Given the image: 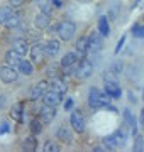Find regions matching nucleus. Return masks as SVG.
<instances>
[{
    "label": "nucleus",
    "instance_id": "f257e3e1",
    "mask_svg": "<svg viewBox=\"0 0 144 152\" xmlns=\"http://www.w3.org/2000/svg\"><path fill=\"white\" fill-rule=\"evenodd\" d=\"M88 103L92 108H102V107H107L109 103V96H107V93H100L97 88L93 90H90V96H88Z\"/></svg>",
    "mask_w": 144,
    "mask_h": 152
},
{
    "label": "nucleus",
    "instance_id": "f03ea898",
    "mask_svg": "<svg viewBox=\"0 0 144 152\" xmlns=\"http://www.w3.org/2000/svg\"><path fill=\"white\" fill-rule=\"evenodd\" d=\"M56 31H58V34H60V37L63 39V41H70V39H73V36L76 32V27H75L73 22L66 20V22H61Z\"/></svg>",
    "mask_w": 144,
    "mask_h": 152
},
{
    "label": "nucleus",
    "instance_id": "7ed1b4c3",
    "mask_svg": "<svg viewBox=\"0 0 144 152\" xmlns=\"http://www.w3.org/2000/svg\"><path fill=\"white\" fill-rule=\"evenodd\" d=\"M92 75H93V64L87 59L82 61L80 66L76 68V71H75V76L80 78V80H87V78H90Z\"/></svg>",
    "mask_w": 144,
    "mask_h": 152
},
{
    "label": "nucleus",
    "instance_id": "20e7f679",
    "mask_svg": "<svg viewBox=\"0 0 144 152\" xmlns=\"http://www.w3.org/2000/svg\"><path fill=\"white\" fill-rule=\"evenodd\" d=\"M0 80L4 83H14L17 80V69L9 64L0 68Z\"/></svg>",
    "mask_w": 144,
    "mask_h": 152
},
{
    "label": "nucleus",
    "instance_id": "39448f33",
    "mask_svg": "<svg viewBox=\"0 0 144 152\" xmlns=\"http://www.w3.org/2000/svg\"><path fill=\"white\" fill-rule=\"evenodd\" d=\"M48 91V83L46 81H39L36 83L32 86V90H31V100H39V98H43V95Z\"/></svg>",
    "mask_w": 144,
    "mask_h": 152
},
{
    "label": "nucleus",
    "instance_id": "423d86ee",
    "mask_svg": "<svg viewBox=\"0 0 144 152\" xmlns=\"http://www.w3.org/2000/svg\"><path fill=\"white\" fill-rule=\"evenodd\" d=\"M70 124H71V127L76 132L85 130V120H83V117L80 115V112H73L71 117H70Z\"/></svg>",
    "mask_w": 144,
    "mask_h": 152
},
{
    "label": "nucleus",
    "instance_id": "0eeeda50",
    "mask_svg": "<svg viewBox=\"0 0 144 152\" xmlns=\"http://www.w3.org/2000/svg\"><path fill=\"white\" fill-rule=\"evenodd\" d=\"M105 93L112 98H119L120 96V86L117 85L115 80H107L105 81Z\"/></svg>",
    "mask_w": 144,
    "mask_h": 152
},
{
    "label": "nucleus",
    "instance_id": "6e6552de",
    "mask_svg": "<svg viewBox=\"0 0 144 152\" xmlns=\"http://www.w3.org/2000/svg\"><path fill=\"white\" fill-rule=\"evenodd\" d=\"M43 100H44V105H51V107H56V105L61 103V93H56V91H46L43 95Z\"/></svg>",
    "mask_w": 144,
    "mask_h": 152
},
{
    "label": "nucleus",
    "instance_id": "1a4fd4ad",
    "mask_svg": "<svg viewBox=\"0 0 144 152\" xmlns=\"http://www.w3.org/2000/svg\"><path fill=\"white\" fill-rule=\"evenodd\" d=\"M56 117V107H51V105H44L41 108V120L44 124H49L53 122V118Z\"/></svg>",
    "mask_w": 144,
    "mask_h": 152
},
{
    "label": "nucleus",
    "instance_id": "9d476101",
    "mask_svg": "<svg viewBox=\"0 0 144 152\" xmlns=\"http://www.w3.org/2000/svg\"><path fill=\"white\" fill-rule=\"evenodd\" d=\"M49 20H51L49 14H48V12H41V14L36 15L34 24H36V27H37V29H46L48 26H49Z\"/></svg>",
    "mask_w": 144,
    "mask_h": 152
},
{
    "label": "nucleus",
    "instance_id": "9b49d317",
    "mask_svg": "<svg viewBox=\"0 0 144 152\" xmlns=\"http://www.w3.org/2000/svg\"><path fill=\"white\" fill-rule=\"evenodd\" d=\"M48 86H49L53 91L61 93V95H65V93H66V90H68L66 83L63 81V80H60V78H54V80H53L51 83H48Z\"/></svg>",
    "mask_w": 144,
    "mask_h": 152
},
{
    "label": "nucleus",
    "instance_id": "f8f14e48",
    "mask_svg": "<svg viewBox=\"0 0 144 152\" xmlns=\"http://www.w3.org/2000/svg\"><path fill=\"white\" fill-rule=\"evenodd\" d=\"M56 137H58L61 142H65V144H70V142L73 140V134H71V130L68 129L66 125H63V127H60V129H58Z\"/></svg>",
    "mask_w": 144,
    "mask_h": 152
},
{
    "label": "nucleus",
    "instance_id": "ddd939ff",
    "mask_svg": "<svg viewBox=\"0 0 144 152\" xmlns=\"http://www.w3.org/2000/svg\"><path fill=\"white\" fill-rule=\"evenodd\" d=\"M31 58H32L34 63H41L43 58H44V46L34 44L32 48H31Z\"/></svg>",
    "mask_w": 144,
    "mask_h": 152
},
{
    "label": "nucleus",
    "instance_id": "4468645a",
    "mask_svg": "<svg viewBox=\"0 0 144 152\" xmlns=\"http://www.w3.org/2000/svg\"><path fill=\"white\" fill-rule=\"evenodd\" d=\"M5 61H7V64L12 66V68H19V64H21L22 59H21V54L12 49V51H9V53L5 54Z\"/></svg>",
    "mask_w": 144,
    "mask_h": 152
},
{
    "label": "nucleus",
    "instance_id": "2eb2a0df",
    "mask_svg": "<svg viewBox=\"0 0 144 152\" xmlns=\"http://www.w3.org/2000/svg\"><path fill=\"white\" fill-rule=\"evenodd\" d=\"M58 53H60V42L56 39L48 41V44L44 46V54L46 56H56Z\"/></svg>",
    "mask_w": 144,
    "mask_h": 152
},
{
    "label": "nucleus",
    "instance_id": "dca6fc26",
    "mask_svg": "<svg viewBox=\"0 0 144 152\" xmlns=\"http://www.w3.org/2000/svg\"><path fill=\"white\" fill-rule=\"evenodd\" d=\"M88 49H92V51H98V49H102V37H100L97 32H92L88 37Z\"/></svg>",
    "mask_w": 144,
    "mask_h": 152
},
{
    "label": "nucleus",
    "instance_id": "f3484780",
    "mask_svg": "<svg viewBox=\"0 0 144 152\" xmlns=\"http://www.w3.org/2000/svg\"><path fill=\"white\" fill-rule=\"evenodd\" d=\"M80 56L82 54H76V53H66V54L63 56V59H61V64L65 66V68H70L80 59Z\"/></svg>",
    "mask_w": 144,
    "mask_h": 152
},
{
    "label": "nucleus",
    "instance_id": "a211bd4d",
    "mask_svg": "<svg viewBox=\"0 0 144 152\" xmlns=\"http://www.w3.org/2000/svg\"><path fill=\"white\" fill-rule=\"evenodd\" d=\"M12 49H14L15 53H19L21 56H26V53L29 51V46H27V42H26L24 39H15V41H14V48Z\"/></svg>",
    "mask_w": 144,
    "mask_h": 152
},
{
    "label": "nucleus",
    "instance_id": "6ab92c4d",
    "mask_svg": "<svg viewBox=\"0 0 144 152\" xmlns=\"http://www.w3.org/2000/svg\"><path fill=\"white\" fill-rule=\"evenodd\" d=\"M4 24L7 26V29H19V26H21V19H19V14H14V15H12L10 19H7Z\"/></svg>",
    "mask_w": 144,
    "mask_h": 152
},
{
    "label": "nucleus",
    "instance_id": "aec40b11",
    "mask_svg": "<svg viewBox=\"0 0 144 152\" xmlns=\"http://www.w3.org/2000/svg\"><path fill=\"white\" fill-rule=\"evenodd\" d=\"M22 108H24V103H17L10 112V117L15 118L17 122H22Z\"/></svg>",
    "mask_w": 144,
    "mask_h": 152
},
{
    "label": "nucleus",
    "instance_id": "412c9836",
    "mask_svg": "<svg viewBox=\"0 0 144 152\" xmlns=\"http://www.w3.org/2000/svg\"><path fill=\"white\" fill-rule=\"evenodd\" d=\"M19 69H21V73H22V75H26V76L32 75V71H34L32 63H29V61H21V64H19Z\"/></svg>",
    "mask_w": 144,
    "mask_h": 152
},
{
    "label": "nucleus",
    "instance_id": "4be33fe9",
    "mask_svg": "<svg viewBox=\"0 0 144 152\" xmlns=\"http://www.w3.org/2000/svg\"><path fill=\"white\" fill-rule=\"evenodd\" d=\"M14 15V10H12V7H2L0 9V24H4L7 19H10Z\"/></svg>",
    "mask_w": 144,
    "mask_h": 152
},
{
    "label": "nucleus",
    "instance_id": "5701e85b",
    "mask_svg": "<svg viewBox=\"0 0 144 152\" xmlns=\"http://www.w3.org/2000/svg\"><path fill=\"white\" fill-rule=\"evenodd\" d=\"M98 31H100V34H104V36H109L110 29H109V22H107V17H102V19L98 20Z\"/></svg>",
    "mask_w": 144,
    "mask_h": 152
},
{
    "label": "nucleus",
    "instance_id": "b1692460",
    "mask_svg": "<svg viewBox=\"0 0 144 152\" xmlns=\"http://www.w3.org/2000/svg\"><path fill=\"white\" fill-rule=\"evenodd\" d=\"M124 120H126V124H127L129 127L136 132V118L132 117V113H131L129 110H124Z\"/></svg>",
    "mask_w": 144,
    "mask_h": 152
},
{
    "label": "nucleus",
    "instance_id": "393cba45",
    "mask_svg": "<svg viewBox=\"0 0 144 152\" xmlns=\"http://www.w3.org/2000/svg\"><path fill=\"white\" fill-rule=\"evenodd\" d=\"M37 5L43 12H48L49 14L53 10V0H37Z\"/></svg>",
    "mask_w": 144,
    "mask_h": 152
},
{
    "label": "nucleus",
    "instance_id": "a878e982",
    "mask_svg": "<svg viewBox=\"0 0 144 152\" xmlns=\"http://www.w3.org/2000/svg\"><path fill=\"white\" fill-rule=\"evenodd\" d=\"M76 49H78V53H80V54H83L85 51H87V49H88V39L87 37H80L76 41Z\"/></svg>",
    "mask_w": 144,
    "mask_h": 152
},
{
    "label": "nucleus",
    "instance_id": "bb28decb",
    "mask_svg": "<svg viewBox=\"0 0 144 152\" xmlns=\"http://www.w3.org/2000/svg\"><path fill=\"white\" fill-rule=\"evenodd\" d=\"M36 145H37V144H36V139H34V137H27L22 144V147L26 151H36Z\"/></svg>",
    "mask_w": 144,
    "mask_h": 152
},
{
    "label": "nucleus",
    "instance_id": "cd10ccee",
    "mask_svg": "<svg viewBox=\"0 0 144 152\" xmlns=\"http://www.w3.org/2000/svg\"><path fill=\"white\" fill-rule=\"evenodd\" d=\"M104 144H105L107 149H110V151H114V149H119V145H117V140H115V137L110 135V137H107L105 140H104Z\"/></svg>",
    "mask_w": 144,
    "mask_h": 152
},
{
    "label": "nucleus",
    "instance_id": "c85d7f7f",
    "mask_svg": "<svg viewBox=\"0 0 144 152\" xmlns=\"http://www.w3.org/2000/svg\"><path fill=\"white\" fill-rule=\"evenodd\" d=\"M58 151H60V145H58L56 142L48 140L44 144V152H58Z\"/></svg>",
    "mask_w": 144,
    "mask_h": 152
},
{
    "label": "nucleus",
    "instance_id": "c756f323",
    "mask_svg": "<svg viewBox=\"0 0 144 152\" xmlns=\"http://www.w3.org/2000/svg\"><path fill=\"white\" fill-rule=\"evenodd\" d=\"M31 130H32L34 135L41 134V130H43V125L39 124V120H32V122H31Z\"/></svg>",
    "mask_w": 144,
    "mask_h": 152
},
{
    "label": "nucleus",
    "instance_id": "7c9ffc66",
    "mask_svg": "<svg viewBox=\"0 0 144 152\" xmlns=\"http://www.w3.org/2000/svg\"><path fill=\"white\" fill-rule=\"evenodd\" d=\"M132 36L134 37H144V27L143 26H136L132 29Z\"/></svg>",
    "mask_w": 144,
    "mask_h": 152
},
{
    "label": "nucleus",
    "instance_id": "2f4dec72",
    "mask_svg": "<svg viewBox=\"0 0 144 152\" xmlns=\"http://www.w3.org/2000/svg\"><path fill=\"white\" fill-rule=\"evenodd\" d=\"M134 149H136V151H143V149H144L143 137H141V135H137V137H136V145H134Z\"/></svg>",
    "mask_w": 144,
    "mask_h": 152
},
{
    "label": "nucleus",
    "instance_id": "473e14b6",
    "mask_svg": "<svg viewBox=\"0 0 144 152\" xmlns=\"http://www.w3.org/2000/svg\"><path fill=\"white\" fill-rule=\"evenodd\" d=\"M24 4V0H10V5L12 7H21Z\"/></svg>",
    "mask_w": 144,
    "mask_h": 152
},
{
    "label": "nucleus",
    "instance_id": "72a5a7b5",
    "mask_svg": "<svg viewBox=\"0 0 144 152\" xmlns=\"http://www.w3.org/2000/svg\"><path fill=\"white\" fill-rule=\"evenodd\" d=\"M112 69L115 71V73H119V71H122V63H115V64H112Z\"/></svg>",
    "mask_w": 144,
    "mask_h": 152
},
{
    "label": "nucleus",
    "instance_id": "f704fd0d",
    "mask_svg": "<svg viewBox=\"0 0 144 152\" xmlns=\"http://www.w3.org/2000/svg\"><path fill=\"white\" fill-rule=\"evenodd\" d=\"M124 41H126V37H122L120 41H119V44H117V48H115V54L119 53V51H120V48H122V46H124Z\"/></svg>",
    "mask_w": 144,
    "mask_h": 152
},
{
    "label": "nucleus",
    "instance_id": "c9c22d12",
    "mask_svg": "<svg viewBox=\"0 0 144 152\" xmlns=\"http://www.w3.org/2000/svg\"><path fill=\"white\" fill-rule=\"evenodd\" d=\"M7 130H9V125H7V124H2V127H0V134H5Z\"/></svg>",
    "mask_w": 144,
    "mask_h": 152
},
{
    "label": "nucleus",
    "instance_id": "e433bc0d",
    "mask_svg": "<svg viewBox=\"0 0 144 152\" xmlns=\"http://www.w3.org/2000/svg\"><path fill=\"white\" fill-rule=\"evenodd\" d=\"M4 107H5V96H4V95H0V110L4 108Z\"/></svg>",
    "mask_w": 144,
    "mask_h": 152
},
{
    "label": "nucleus",
    "instance_id": "4c0bfd02",
    "mask_svg": "<svg viewBox=\"0 0 144 152\" xmlns=\"http://www.w3.org/2000/svg\"><path fill=\"white\" fill-rule=\"evenodd\" d=\"M71 107H73V102H71V100H68L66 103H65V110H70Z\"/></svg>",
    "mask_w": 144,
    "mask_h": 152
},
{
    "label": "nucleus",
    "instance_id": "58836bf2",
    "mask_svg": "<svg viewBox=\"0 0 144 152\" xmlns=\"http://www.w3.org/2000/svg\"><path fill=\"white\" fill-rule=\"evenodd\" d=\"M53 5H54V7H61V5H63V0H53Z\"/></svg>",
    "mask_w": 144,
    "mask_h": 152
},
{
    "label": "nucleus",
    "instance_id": "ea45409f",
    "mask_svg": "<svg viewBox=\"0 0 144 152\" xmlns=\"http://www.w3.org/2000/svg\"><path fill=\"white\" fill-rule=\"evenodd\" d=\"M143 100H144V90H143Z\"/></svg>",
    "mask_w": 144,
    "mask_h": 152
}]
</instances>
